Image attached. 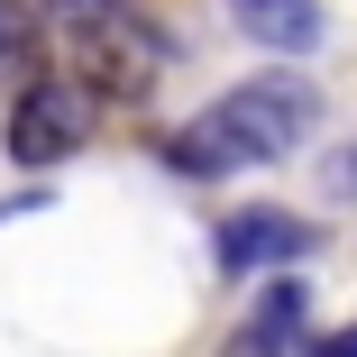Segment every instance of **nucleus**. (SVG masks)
Wrapping results in <instances>:
<instances>
[{"mask_svg": "<svg viewBox=\"0 0 357 357\" xmlns=\"http://www.w3.org/2000/svg\"><path fill=\"white\" fill-rule=\"evenodd\" d=\"M321 119V92L303 74H248L238 92H220L183 137H165V165L174 174H238V165H275L294 156Z\"/></svg>", "mask_w": 357, "mask_h": 357, "instance_id": "nucleus-1", "label": "nucleus"}, {"mask_svg": "<svg viewBox=\"0 0 357 357\" xmlns=\"http://www.w3.org/2000/svg\"><path fill=\"white\" fill-rule=\"evenodd\" d=\"M92 137V92L83 83H28L10 110V156L19 165H55Z\"/></svg>", "mask_w": 357, "mask_h": 357, "instance_id": "nucleus-2", "label": "nucleus"}, {"mask_svg": "<svg viewBox=\"0 0 357 357\" xmlns=\"http://www.w3.org/2000/svg\"><path fill=\"white\" fill-rule=\"evenodd\" d=\"M312 257V220H294V211H229L220 220V275H266V266H294Z\"/></svg>", "mask_w": 357, "mask_h": 357, "instance_id": "nucleus-3", "label": "nucleus"}, {"mask_svg": "<svg viewBox=\"0 0 357 357\" xmlns=\"http://www.w3.org/2000/svg\"><path fill=\"white\" fill-rule=\"evenodd\" d=\"M229 19H238L248 46H275V55L321 46V0H229Z\"/></svg>", "mask_w": 357, "mask_h": 357, "instance_id": "nucleus-4", "label": "nucleus"}, {"mask_svg": "<svg viewBox=\"0 0 357 357\" xmlns=\"http://www.w3.org/2000/svg\"><path fill=\"white\" fill-rule=\"evenodd\" d=\"M46 46V19L28 10V0H0V74H28Z\"/></svg>", "mask_w": 357, "mask_h": 357, "instance_id": "nucleus-5", "label": "nucleus"}, {"mask_svg": "<svg viewBox=\"0 0 357 357\" xmlns=\"http://www.w3.org/2000/svg\"><path fill=\"white\" fill-rule=\"evenodd\" d=\"M28 10H37V19H46V10H55V19H64V28H101V19H110V10H119V0H28Z\"/></svg>", "mask_w": 357, "mask_h": 357, "instance_id": "nucleus-6", "label": "nucleus"}, {"mask_svg": "<svg viewBox=\"0 0 357 357\" xmlns=\"http://www.w3.org/2000/svg\"><path fill=\"white\" fill-rule=\"evenodd\" d=\"M229 357H284V330H266V321H248V330L229 339Z\"/></svg>", "mask_w": 357, "mask_h": 357, "instance_id": "nucleus-7", "label": "nucleus"}, {"mask_svg": "<svg viewBox=\"0 0 357 357\" xmlns=\"http://www.w3.org/2000/svg\"><path fill=\"white\" fill-rule=\"evenodd\" d=\"M330 192H357V147H339V156H330Z\"/></svg>", "mask_w": 357, "mask_h": 357, "instance_id": "nucleus-8", "label": "nucleus"}, {"mask_svg": "<svg viewBox=\"0 0 357 357\" xmlns=\"http://www.w3.org/2000/svg\"><path fill=\"white\" fill-rule=\"evenodd\" d=\"M312 357H357V330H330V339H321Z\"/></svg>", "mask_w": 357, "mask_h": 357, "instance_id": "nucleus-9", "label": "nucleus"}]
</instances>
